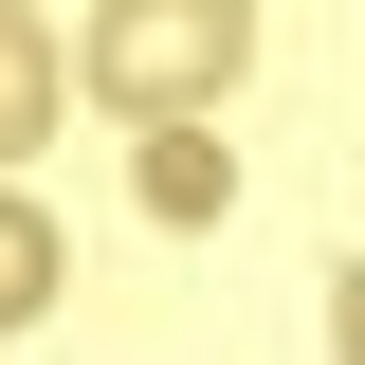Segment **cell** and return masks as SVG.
<instances>
[{
    "label": "cell",
    "instance_id": "6da1fadb",
    "mask_svg": "<svg viewBox=\"0 0 365 365\" xmlns=\"http://www.w3.org/2000/svg\"><path fill=\"white\" fill-rule=\"evenodd\" d=\"M256 55V0H91L73 19V91L128 110V128H201Z\"/></svg>",
    "mask_w": 365,
    "mask_h": 365
},
{
    "label": "cell",
    "instance_id": "7a4b0ae2",
    "mask_svg": "<svg viewBox=\"0 0 365 365\" xmlns=\"http://www.w3.org/2000/svg\"><path fill=\"white\" fill-rule=\"evenodd\" d=\"M55 91H73L55 19H37V0H0V165H19V146H55Z\"/></svg>",
    "mask_w": 365,
    "mask_h": 365
},
{
    "label": "cell",
    "instance_id": "3957f363",
    "mask_svg": "<svg viewBox=\"0 0 365 365\" xmlns=\"http://www.w3.org/2000/svg\"><path fill=\"white\" fill-rule=\"evenodd\" d=\"M55 292H73V256H55V220L19 201V182H0V329H37Z\"/></svg>",
    "mask_w": 365,
    "mask_h": 365
},
{
    "label": "cell",
    "instance_id": "277c9868",
    "mask_svg": "<svg viewBox=\"0 0 365 365\" xmlns=\"http://www.w3.org/2000/svg\"><path fill=\"white\" fill-rule=\"evenodd\" d=\"M220 182H237V165H220V146H182V128H165V146H146V201H165V220H220Z\"/></svg>",
    "mask_w": 365,
    "mask_h": 365
},
{
    "label": "cell",
    "instance_id": "5b68a950",
    "mask_svg": "<svg viewBox=\"0 0 365 365\" xmlns=\"http://www.w3.org/2000/svg\"><path fill=\"white\" fill-rule=\"evenodd\" d=\"M329 365H365V256L329 274Z\"/></svg>",
    "mask_w": 365,
    "mask_h": 365
}]
</instances>
